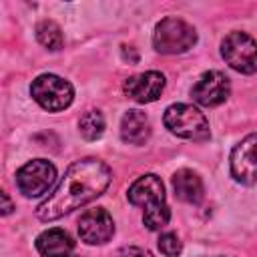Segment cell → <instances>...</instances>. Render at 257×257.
<instances>
[{"instance_id": "8fae6325", "label": "cell", "mask_w": 257, "mask_h": 257, "mask_svg": "<svg viewBox=\"0 0 257 257\" xmlns=\"http://www.w3.org/2000/svg\"><path fill=\"white\" fill-rule=\"evenodd\" d=\"M165 88V76L157 70H149V72H141V74H135V76H128L122 84V90L128 98L141 102V104H147V102H153L161 96Z\"/></svg>"}, {"instance_id": "9a60e30c", "label": "cell", "mask_w": 257, "mask_h": 257, "mask_svg": "<svg viewBox=\"0 0 257 257\" xmlns=\"http://www.w3.org/2000/svg\"><path fill=\"white\" fill-rule=\"evenodd\" d=\"M36 38L38 42L48 50H60L62 48V30L52 20H42L36 26Z\"/></svg>"}, {"instance_id": "5b68a950", "label": "cell", "mask_w": 257, "mask_h": 257, "mask_svg": "<svg viewBox=\"0 0 257 257\" xmlns=\"http://www.w3.org/2000/svg\"><path fill=\"white\" fill-rule=\"evenodd\" d=\"M32 98L48 112H58L70 106L74 98V88L68 80L56 74H40L30 84Z\"/></svg>"}, {"instance_id": "30bf717a", "label": "cell", "mask_w": 257, "mask_h": 257, "mask_svg": "<svg viewBox=\"0 0 257 257\" xmlns=\"http://www.w3.org/2000/svg\"><path fill=\"white\" fill-rule=\"evenodd\" d=\"M112 233H114L112 217L102 207L88 209L78 219V235L88 245H102L112 237Z\"/></svg>"}, {"instance_id": "ba28073f", "label": "cell", "mask_w": 257, "mask_h": 257, "mask_svg": "<svg viewBox=\"0 0 257 257\" xmlns=\"http://www.w3.org/2000/svg\"><path fill=\"white\" fill-rule=\"evenodd\" d=\"M231 175L243 185L257 183V133L245 137L231 153Z\"/></svg>"}, {"instance_id": "6da1fadb", "label": "cell", "mask_w": 257, "mask_h": 257, "mask_svg": "<svg viewBox=\"0 0 257 257\" xmlns=\"http://www.w3.org/2000/svg\"><path fill=\"white\" fill-rule=\"evenodd\" d=\"M110 183V169L98 159H82L72 163L54 193L36 209L40 221H54L62 215L90 203Z\"/></svg>"}, {"instance_id": "7a4b0ae2", "label": "cell", "mask_w": 257, "mask_h": 257, "mask_svg": "<svg viewBox=\"0 0 257 257\" xmlns=\"http://www.w3.org/2000/svg\"><path fill=\"white\" fill-rule=\"evenodd\" d=\"M128 201L135 205V207H143L145 213H143V223L147 229L151 231H159L163 229L169 219H171V211L167 207V201H165V187H163V181L149 173V175H143L139 177L131 187H128Z\"/></svg>"}, {"instance_id": "2e32d148", "label": "cell", "mask_w": 257, "mask_h": 257, "mask_svg": "<svg viewBox=\"0 0 257 257\" xmlns=\"http://www.w3.org/2000/svg\"><path fill=\"white\" fill-rule=\"evenodd\" d=\"M78 131L86 141H96L104 133V118L98 110H86L78 120Z\"/></svg>"}, {"instance_id": "277c9868", "label": "cell", "mask_w": 257, "mask_h": 257, "mask_svg": "<svg viewBox=\"0 0 257 257\" xmlns=\"http://www.w3.org/2000/svg\"><path fill=\"white\" fill-rule=\"evenodd\" d=\"M197 42L195 28L181 18H163L153 34L155 50L161 54H181Z\"/></svg>"}, {"instance_id": "7c38bea8", "label": "cell", "mask_w": 257, "mask_h": 257, "mask_svg": "<svg viewBox=\"0 0 257 257\" xmlns=\"http://www.w3.org/2000/svg\"><path fill=\"white\" fill-rule=\"evenodd\" d=\"M36 249L42 257H68L74 249V241L62 229H48L36 237Z\"/></svg>"}, {"instance_id": "5bb4252c", "label": "cell", "mask_w": 257, "mask_h": 257, "mask_svg": "<svg viewBox=\"0 0 257 257\" xmlns=\"http://www.w3.org/2000/svg\"><path fill=\"white\" fill-rule=\"evenodd\" d=\"M173 189H175V197L185 203L197 205L203 199V181L197 173L189 169H181L173 175Z\"/></svg>"}, {"instance_id": "4fadbf2b", "label": "cell", "mask_w": 257, "mask_h": 257, "mask_svg": "<svg viewBox=\"0 0 257 257\" xmlns=\"http://www.w3.org/2000/svg\"><path fill=\"white\" fill-rule=\"evenodd\" d=\"M120 137L128 145H145L151 137L149 116L139 108L126 110L120 120Z\"/></svg>"}, {"instance_id": "9c48e42d", "label": "cell", "mask_w": 257, "mask_h": 257, "mask_svg": "<svg viewBox=\"0 0 257 257\" xmlns=\"http://www.w3.org/2000/svg\"><path fill=\"white\" fill-rule=\"evenodd\" d=\"M229 92H231L229 78L219 70H209L201 74L195 86L191 88L193 100L199 102L201 106H219L221 102L227 100Z\"/></svg>"}, {"instance_id": "8992f818", "label": "cell", "mask_w": 257, "mask_h": 257, "mask_svg": "<svg viewBox=\"0 0 257 257\" xmlns=\"http://www.w3.org/2000/svg\"><path fill=\"white\" fill-rule=\"evenodd\" d=\"M221 54L225 62L243 74H253L257 70V42L245 32H231L221 44Z\"/></svg>"}, {"instance_id": "e0dca14e", "label": "cell", "mask_w": 257, "mask_h": 257, "mask_svg": "<svg viewBox=\"0 0 257 257\" xmlns=\"http://www.w3.org/2000/svg\"><path fill=\"white\" fill-rule=\"evenodd\" d=\"M159 249L165 257H179L181 255V239L177 237V233H163L159 237Z\"/></svg>"}, {"instance_id": "ac0fdd59", "label": "cell", "mask_w": 257, "mask_h": 257, "mask_svg": "<svg viewBox=\"0 0 257 257\" xmlns=\"http://www.w3.org/2000/svg\"><path fill=\"white\" fill-rule=\"evenodd\" d=\"M118 257H151V253L143 247H135V245H128V247H122L118 251Z\"/></svg>"}, {"instance_id": "ffe728a7", "label": "cell", "mask_w": 257, "mask_h": 257, "mask_svg": "<svg viewBox=\"0 0 257 257\" xmlns=\"http://www.w3.org/2000/svg\"><path fill=\"white\" fill-rule=\"evenodd\" d=\"M68 257H78V255H68Z\"/></svg>"}, {"instance_id": "3957f363", "label": "cell", "mask_w": 257, "mask_h": 257, "mask_svg": "<svg viewBox=\"0 0 257 257\" xmlns=\"http://www.w3.org/2000/svg\"><path fill=\"white\" fill-rule=\"evenodd\" d=\"M163 122L173 135L187 139V141H199L201 143V141H207L211 137L209 122H207L205 114L199 108H195L193 104H185V102L171 104L165 110Z\"/></svg>"}, {"instance_id": "d6986e66", "label": "cell", "mask_w": 257, "mask_h": 257, "mask_svg": "<svg viewBox=\"0 0 257 257\" xmlns=\"http://www.w3.org/2000/svg\"><path fill=\"white\" fill-rule=\"evenodd\" d=\"M0 197H2V215H8L12 211V203H10V199H8L6 193H2Z\"/></svg>"}, {"instance_id": "52a82bcc", "label": "cell", "mask_w": 257, "mask_h": 257, "mask_svg": "<svg viewBox=\"0 0 257 257\" xmlns=\"http://www.w3.org/2000/svg\"><path fill=\"white\" fill-rule=\"evenodd\" d=\"M56 179V167L46 159L28 161L16 173V187L24 197L44 195Z\"/></svg>"}]
</instances>
